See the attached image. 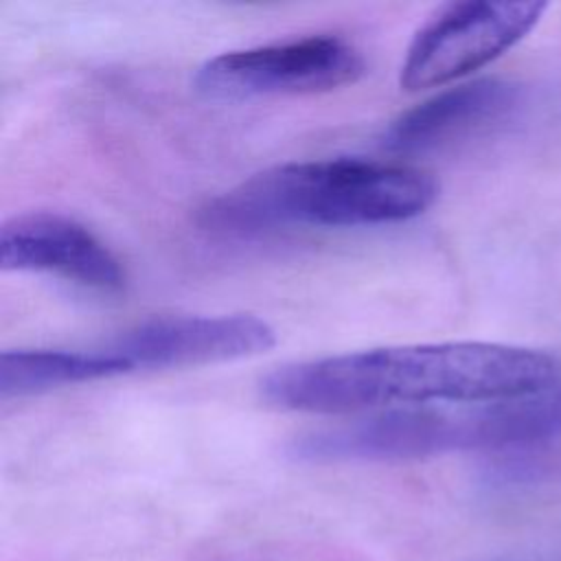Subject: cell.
<instances>
[{
    "instance_id": "obj_1",
    "label": "cell",
    "mask_w": 561,
    "mask_h": 561,
    "mask_svg": "<svg viewBox=\"0 0 561 561\" xmlns=\"http://www.w3.org/2000/svg\"><path fill=\"white\" fill-rule=\"evenodd\" d=\"M261 397L313 414L561 399V359L495 342L381 346L278 366Z\"/></svg>"
},
{
    "instance_id": "obj_2",
    "label": "cell",
    "mask_w": 561,
    "mask_h": 561,
    "mask_svg": "<svg viewBox=\"0 0 561 561\" xmlns=\"http://www.w3.org/2000/svg\"><path fill=\"white\" fill-rule=\"evenodd\" d=\"M421 169L364 158H331L272 167L199 208V226L226 234H259L287 226L357 228L397 224L436 199Z\"/></svg>"
},
{
    "instance_id": "obj_3",
    "label": "cell",
    "mask_w": 561,
    "mask_h": 561,
    "mask_svg": "<svg viewBox=\"0 0 561 561\" xmlns=\"http://www.w3.org/2000/svg\"><path fill=\"white\" fill-rule=\"evenodd\" d=\"M561 436V399L394 408L296 438L307 462H390L451 451L513 454Z\"/></svg>"
},
{
    "instance_id": "obj_4",
    "label": "cell",
    "mask_w": 561,
    "mask_h": 561,
    "mask_svg": "<svg viewBox=\"0 0 561 561\" xmlns=\"http://www.w3.org/2000/svg\"><path fill=\"white\" fill-rule=\"evenodd\" d=\"M366 70L362 53L340 35H307L265 46L226 50L195 72V90L208 99L316 94L355 83Z\"/></svg>"
},
{
    "instance_id": "obj_5",
    "label": "cell",
    "mask_w": 561,
    "mask_h": 561,
    "mask_svg": "<svg viewBox=\"0 0 561 561\" xmlns=\"http://www.w3.org/2000/svg\"><path fill=\"white\" fill-rule=\"evenodd\" d=\"M535 0H465L438 9L412 37L399 83L408 92L467 77L513 48L541 18Z\"/></svg>"
},
{
    "instance_id": "obj_6",
    "label": "cell",
    "mask_w": 561,
    "mask_h": 561,
    "mask_svg": "<svg viewBox=\"0 0 561 561\" xmlns=\"http://www.w3.org/2000/svg\"><path fill=\"white\" fill-rule=\"evenodd\" d=\"M276 344L272 324L252 313L162 316L90 346L103 379L261 355Z\"/></svg>"
},
{
    "instance_id": "obj_7",
    "label": "cell",
    "mask_w": 561,
    "mask_h": 561,
    "mask_svg": "<svg viewBox=\"0 0 561 561\" xmlns=\"http://www.w3.org/2000/svg\"><path fill=\"white\" fill-rule=\"evenodd\" d=\"M4 272L53 274L96 291H121L125 270L118 256L83 224L59 213H24L0 228Z\"/></svg>"
},
{
    "instance_id": "obj_8",
    "label": "cell",
    "mask_w": 561,
    "mask_h": 561,
    "mask_svg": "<svg viewBox=\"0 0 561 561\" xmlns=\"http://www.w3.org/2000/svg\"><path fill=\"white\" fill-rule=\"evenodd\" d=\"M517 101V85L502 79L447 88L397 116L383 134V147L399 153L434 151L504 121Z\"/></svg>"
}]
</instances>
